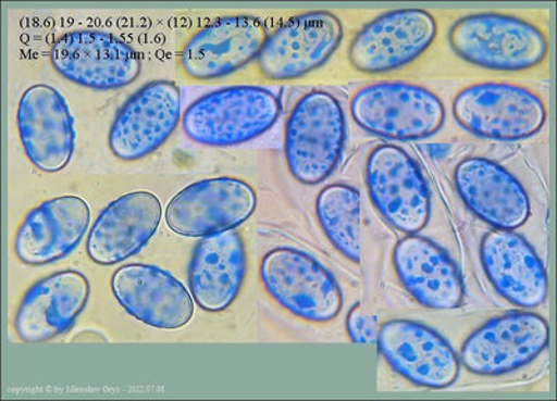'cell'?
<instances>
[{
  "label": "cell",
  "instance_id": "cell-8",
  "mask_svg": "<svg viewBox=\"0 0 557 401\" xmlns=\"http://www.w3.org/2000/svg\"><path fill=\"white\" fill-rule=\"evenodd\" d=\"M550 343L544 316L531 310L506 312L471 331L460 350V363L479 376L515 373L539 359Z\"/></svg>",
  "mask_w": 557,
  "mask_h": 401
},
{
  "label": "cell",
  "instance_id": "cell-6",
  "mask_svg": "<svg viewBox=\"0 0 557 401\" xmlns=\"http://www.w3.org/2000/svg\"><path fill=\"white\" fill-rule=\"evenodd\" d=\"M451 112L467 131L497 141L527 140L546 122L545 103L539 93L509 83H479L461 89Z\"/></svg>",
  "mask_w": 557,
  "mask_h": 401
},
{
  "label": "cell",
  "instance_id": "cell-18",
  "mask_svg": "<svg viewBox=\"0 0 557 401\" xmlns=\"http://www.w3.org/2000/svg\"><path fill=\"white\" fill-rule=\"evenodd\" d=\"M480 260L494 289L521 310H534L548 299V272L539 252L516 230H491L480 245Z\"/></svg>",
  "mask_w": 557,
  "mask_h": 401
},
{
  "label": "cell",
  "instance_id": "cell-15",
  "mask_svg": "<svg viewBox=\"0 0 557 401\" xmlns=\"http://www.w3.org/2000/svg\"><path fill=\"white\" fill-rule=\"evenodd\" d=\"M268 38L262 20L227 16L203 27L184 47L183 72L194 80L208 82L231 76L260 54Z\"/></svg>",
  "mask_w": 557,
  "mask_h": 401
},
{
  "label": "cell",
  "instance_id": "cell-23",
  "mask_svg": "<svg viewBox=\"0 0 557 401\" xmlns=\"http://www.w3.org/2000/svg\"><path fill=\"white\" fill-rule=\"evenodd\" d=\"M91 210L83 198L64 196L45 201L23 221L14 252L23 264H53L72 254L87 235Z\"/></svg>",
  "mask_w": 557,
  "mask_h": 401
},
{
  "label": "cell",
  "instance_id": "cell-2",
  "mask_svg": "<svg viewBox=\"0 0 557 401\" xmlns=\"http://www.w3.org/2000/svg\"><path fill=\"white\" fill-rule=\"evenodd\" d=\"M346 116L333 93L313 89L298 99L287 118L285 156L298 183L318 186L332 176L346 143Z\"/></svg>",
  "mask_w": 557,
  "mask_h": 401
},
{
  "label": "cell",
  "instance_id": "cell-12",
  "mask_svg": "<svg viewBox=\"0 0 557 401\" xmlns=\"http://www.w3.org/2000/svg\"><path fill=\"white\" fill-rule=\"evenodd\" d=\"M436 18L422 9L381 14L357 33L348 47V62L367 74L389 73L420 58L435 41Z\"/></svg>",
  "mask_w": 557,
  "mask_h": 401
},
{
  "label": "cell",
  "instance_id": "cell-9",
  "mask_svg": "<svg viewBox=\"0 0 557 401\" xmlns=\"http://www.w3.org/2000/svg\"><path fill=\"white\" fill-rule=\"evenodd\" d=\"M51 63L77 86L113 91L131 86L141 73V61L123 39L96 29H77L52 45Z\"/></svg>",
  "mask_w": 557,
  "mask_h": 401
},
{
  "label": "cell",
  "instance_id": "cell-14",
  "mask_svg": "<svg viewBox=\"0 0 557 401\" xmlns=\"http://www.w3.org/2000/svg\"><path fill=\"white\" fill-rule=\"evenodd\" d=\"M182 117V92L176 83L146 84L127 99L112 123L109 148L122 161L151 155L171 138Z\"/></svg>",
  "mask_w": 557,
  "mask_h": 401
},
{
  "label": "cell",
  "instance_id": "cell-11",
  "mask_svg": "<svg viewBox=\"0 0 557 401\" xmlns=\"http://www.w3.org/2000/svg\"><path fill=\"white\" fill-rule=\"evenodd\" d=\"M341 18L330 12H308L287 20L268 36L258 67L270 80H296L332 58L343 39Z\"/></svg>",
  "mask_w": 557,
  "mask_h": 401
},
{
  "label": "cell",
  "instance_id": "cell-24",
  "mask_svg": "<svg viewBox=\"0 0 557 401\" xmlns=\"http://www.w3.org/2000/svg\"><path fill=\"white\" fill-rule=\"evenodd\" d=\"M246 272V246L236 230L202 237L188 266L194 303L207 312L227 310L240 293Z\"/></svg>",
  "mask_w": 557,
  "mask_h": 401
},
{
  "label": "cell",
  "instance_id": "cell-17",
  "mask_svg": "<svg viewBox=\"0 0 557 401\" xmlns=\"http://www.w3.org/2000/svg\"><path fill=\"white\" fill-rule=\"evenodd\" d=\"M17 126L24 151L39 171L61 172L76 148L74 121L66 99L47 84L26 89L20 99Z\"/></svg>",
  "mask_w": 557,
  "mask_h": 401
},
{
  "label": "cell",
  "instance_id": "cell-22",
  "mask_svg": "<svg viewBox=\"0 0 557 401\" xmlns=\"http://www.w3.org/2000/svg\"><path fill=\"white\" fill-rule=\"evenodd\" d=\"M161 220V200L152 192L136 191L119 197L104 208L89 230V260L112 266L132 259L152 239Z\"/></svg>",
  "mask_w": 557,
  "mask_h": 401
},
{
  "label": "cell",
  "instance_id": "cell-4",
  "mask_svg": "<svg viewBox=\"0 0 557 401\" xmlns=\"http://www.w3.org/2000/svg\"><path fill=\"white\" fill-rule=\"evenodd\" d=\"M352 121L374 136L417 141L435 136L445 125L444 102L418 84L381 82L358 89L350 101Z\"/></svg>",
  "mask_w": 557,
  "mask_h": 401
},
{
  "label": "cell",
  "instance_id": "cell-7",
  "mask_svg": "<svg viewBox=\"0 0 557 401\" xmlns=\"http://www.w3.org/2000/svg\"><path fill=\"white\" fill-rule=\"evenodd\" d=\"M366 185L372 205L397 231L417 235L431 220L432 197L420 165L409 152L391 143L370 152Z\"/></svg>",
  "mask_w": 557,
  "mask_h": 401
},
{
  "label": "cell",
  "instance_id": "cell-5",
  "mask_svg": "<svg viewBox=\"0 0 557 401\" xmlns=\"http://www.w3.org/2000/svg\"><path fill=\"white\" fill-rule=\"evenodd\" d=\"M260 277L267 293L297 318L326 324L342 312L345 297L339 281L306 251L277 247L267 252Z\"/></svg>",
  "mask_w": 557,
  "mask_h": 401
},
{
  "label": "cell",
  "instance_id": "cell-25",
  "mask_svg": "<svg viewBox=\"0 0 557 401\" xmlns=\"http://www.w3.org/2000/svg\"><path fill=\"white\" fill-rule=\"evenodd\" d=\"M315 212L323 235L333 249L352 264H360V191L343 183L326 186L317 197Z\"/></svg>",
  "mask_w": 557,
  "mask_h": 401
},
{
  "label": "cell",
  "instance_id": "cell-26",
  "mask_svg": "<svg viewBox=\"0 0 557 401\" xmlns=\"http://www.w3.org/2000/svg\"><path fill=\"white\" fill-rule=\"evenodd\" d=\"M348 338L356 344H376L380 334V321L374 312L368 311L362 303H356L346 318Z\"/></svg>",
  "mask_w": 557,
  "mask_h": 401
},
{
  "label": "cell",
  "instance_id": "cell-16",
  "mask_svg": "<svg viewBox=\"0 0 557 401\" xmlns=\"http://www.w3.org/2000/svg\"><path fill=\"white\" fill-rule=\"evenodd\" d=\"M453 177L461 201L494 229L517 230L530 220L529 192L500 163L484 156L465 158Z\"/></svg>",
  "mask_w": 557,
  "mask_h": 401
},
{
  "label": "cell",
  "instance_id": "cell-1",
  "mask_svg": "<svg viewBox=\"0 0 557 401\" xmlns=\"http://www.w3.org/2000/svg\"><path fill=\"white\" fill-rule=\"evenodd\" d=\"M272 89L235 86L216 89L194 101L182 118L183 131L206 147H236L270 131L282 115Z\"/></svg>",
  "mask_w": 557,
  "mask_h": 401
},
{
  "label": "cell",
  "instance_id": "cell-19",
  "mask_svg": "<svg viewBox=\"0 0 557 401\" xmlns=\"http://www.w3.org/2000/svg\"><path fill=\"white\" fill-rule=\"evenodd\" d=\"M112 293L134 318L158 329H178L194 315V299L182 281L156 265L128 264L114 271Z\"/></svg>",
  "mask_w": 557,
  "mask_h": 401
},
{
  "label": "cell",
  "instance_id": "cell-21",
  "mask_svg": "<svg viewBox=\"0 0 557 401\" xmlns=\"http://www.w3.org/2000/svg\"><path fill=\"white\" fill-rule=\"evenodd\" d=\"M91 296V285L78 271H61L29 287L14 316L17 338L44 343L73 328Z\"/></svg>",
  "mask_w": 557,
  "mask_h": 401
},
{
  "label": "cell",
  "instance_id": "cell-13",
  "mask_svg": "<svg viewBox=\"0 0 557 401\" xmlns=\"http://www.w3.org/2000/svg\"><path fill=\"white\" fill-rule=\"evenodd\" d=\"M256 208L257 195L248 183L235 177L207 178L172 198L166 223L177 235L202 239L235 230L250 220Z\"/></svg>",
  "mask_w": 557,
  "mask_h": 401
},
{
  "label": "cell",
  "instance_id": "cell-3",
  "mask_svg": "<svg viewBox=\"0 0 557 401\" xmlns=\"http://www.w3.org/2000/svg\"><path fill=\"white\" fill-rule=\"evenodd\" d=\"M450 48L462 61L486 71L524 72L548 57L549 43L541 28L509 14H469L453 23Z\"/></svg>",
  "mask_w": 557,
  "mask_h": 401
},
{
  "label": "cell",
  "instance_id": "cell-10",
  "mask_svg": "<svg viewBox=\"0 0 557 401\" xmlns=\"http://www.w3.org/2000/svg\"><path fill=\"white\" fill-rule=\"evenodd\" d=\"M376 346L396 374L420 388L447 389L459 379V354L440 331L422 322L386 321L380 326Z\"/></svg>",
  "mask_w": 557,
  "mask_h": 401
},
{
  "label": "cell",
  "instance_id": "cell-20",
  "mask_svg": "<svg viewBox=\"0 0 557 401\" xmlns=\"http://www.w3.org/2000/svg\"><path fill=\"white\" fill-rule=\"evenodd\" d=\"M397 279L411 297L430 310L449 311L465 303L466 286L459 265L434 240L406 235L392 254Z\"/></svg>",
  "mask_w": 557,
  "mask_h": 401
}]
</instances>
